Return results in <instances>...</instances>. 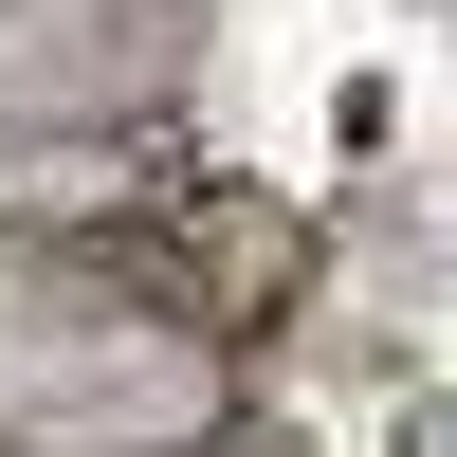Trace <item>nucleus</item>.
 <instances>
[{"instance_id": "nucleus-1", "label": "nucleus", "mask_w": 457, "mask_h": 457, "mask_svg": "<svg viewBox=\"0 0 457 457\" xmlns=\"http://www.w3.org/2000/svg\"><path fill=\"white\" fill-rule=\"evenodd\" d=\"M183 457H256V439H238V421H220V439H183Z\"/></svg>"}]
</instances>
